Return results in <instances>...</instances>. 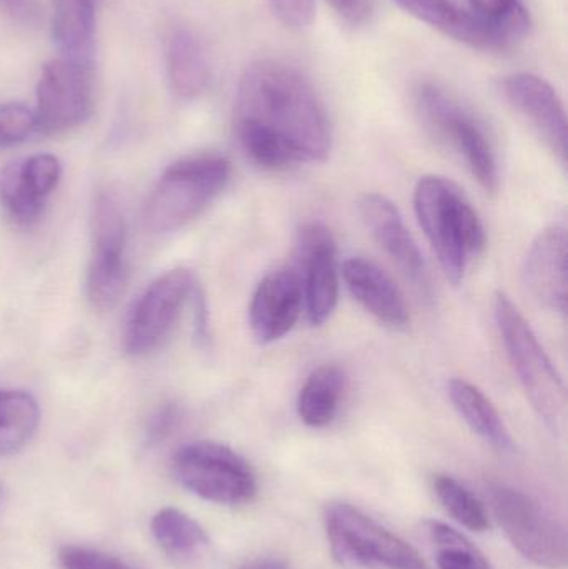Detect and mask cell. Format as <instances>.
Returning <instances> with one entry per match:
<instances>
[{
	"instance_id": "30",
	"label": "cell",
	"mask_w": 568,
	"mask_h": 569,
	"mask_svg": "<svg viewBox=\"0 0 568 569\" xmlns=\"http://www.w3.org/2000/svg\"><path fill=\"white\" fill-rule=\"evenodd\" d=\"M472 12L492 23H530L520 0H469Z\"/></svg>"
},
{
	"instance_id": "17",
	"label": "cell",
	"mask_w": 568,
	"mask_h": 569,
	"mask_svg": "<svg viewBox=\"0 0 568 569\" xmlns=\"http://www.w3.org/2000/svg\"><path fill=\"white\" fill-rule=\"evenodd\" d=\"M524 280L544 307L566 313L567 230L564 227H549L537 236L526 257Z\"/></svg>"
},
{
	"instance_id": "5",
	"label": "cell",
	"mask_w": 568,
	"mask_h": 569,
	"mask_svg": "<svg viewBox=\"0 0 568 569\" xmlns=\"http://www.w3.org/2000/svg\"><path fill=\"white\" fill-rule=\"evenodd\" d=\"M326 533L337 563L349 569H429L419 551L346 501L327 505Z\"/></svg>"
},
{
	"instance_id": "22",
	"label": "cell",
	"mask_w": 568,
	"mask_h": 569,
	"mask_svg": "<svg viewBox=\"0 0 568 569\" xmlns=\"http://www.w3.org/2000/svg\"><path fill=\"white\" fill-rule=\"evenodd\" d=\"M150 530L157 545L179 563H196L210 548L206 530L177 508H162L152 518Z\"/></svg>"
},
{
	"instance_id": "2",
	"label": "cell",
	"mask_w": 568,
	"mask_h": 569,
	"mask_svg": "<svg viewBox=\"0 0 568 569\" xmlns=\"http://www.w3.org/2000/svg\"><path fill=\"white\" fill-rule=\"evenodd\" d=\"M413 207L444 276L459 284L470 257L486 249L482 220L460 187L446 177H422L413 192Z\"/></svg>"
},
{
	"instance_id": "11",
	"label": "cell",
	"mask_w": 568,
	"mask_h": 569,
	"mask_svg": "<svg viewBox=\"0 0 568 569\" xmlns=\"http://www.w3.org/2000/svg\"><path fill=\"white\" fill-rule=\"evenodd\" d=\"M197 284L189 270L163 273L143 291L127 323L123 347L132 357L156 351L172 333Z\"/></svg>"
},
{
	"instance_id": "13",
	"label": "cell",
	"mask_w": 568,
	"mask_h": 569,
	"mask_svg": "<svg viewBox=\"0 0 568 569\" xmlns=\"http://www.w3.org/2000/svg\"><path fill=\"white\" fill-rule=\"evenodd\" d=\"M296 252L303 308L310 325L320 327L332 317L339 301L336 240L322 223H306L297 233Z\"/></svg>"
},
{
	"instance_id": "7",
	"label": "cell",
	"mask_w": 568,
	"mask_h": 569,
	"mask_svg": "<svg viewBox=\"0 0 568 569\" xmlns=\"http://www.w3.org/2000/svg\"><path fill=\"white\" fill-rule=\"evenodd\" d=\"M416 106L427 127L462 157L477 182L487 192H496L499 187L496 152L474 113L442 87L430 82L417 87Z\"/></svg>"
},
{
	"instance_id": "14",
	"label": "cell",
	"mask_w": 568,
	"mask_h": 569,
	"mask_svg": "<svg viewBox=\"0 0 568 569\" xmlns=\"http://www.w3.org/2000/svg\"><path fill=\"white\" fill-rule=\"evenodd\" d=\"M360 217L383 252L399 267L426 300L432 298L429 269L396 203L380 193H367L359 202Z\"/></svg>"
},
{
	"instance_id": "19",
	"label": "cell",
	"mask_w": 568,
	"mask_h": 569,
	"mask_svg": "<svg viewBox=\"0 0 568 569\" xmlns=\"http://www.w3.org/2000/svg\"><path fill=\"white\" fill-rule=\"evenodd\" d=\"M100 2L102 0H53L52 36L62 57L93 63Z\"/></svg>"
},
{
	"instance_id": "36",
	"label": "cell",
	"mask_w": 568,
	"mask_h": 569,
	"mask_svg": "<svg viewBox=\"0 0 568 569\" xmlns=\"http://www.w3.org/2000/svg\"><path fill=\"white\" fill-rule=\"evenodd\" d=\"M3 505H6V488H3L2 481H0V513H2Z\"/></svg>"
},
{
	"instance_id": "21",
	"label": "cell",
	"mask_w": 568,
	"mask_h": 569,
	"mask_svg": "<svg viewBox=\"0 0 568 569\" xmlns=\"http://www.w3.org/2000/svg\"><path fill=\"white\" fill-rule=\"evenodd\" d=\"M449 397L474 433L479 435L486 443L496 450H512V437H510L502 417L480 388L464 378H454L449 383Z\"/></svg>"
},
{
	"instance_id": "12",
	"label": "cell",
	"mask_w": 568,
	"mask_h": 569,
	"mask_svg": "<svg viewBox=\"0 0 568 569\" xmlns=\"http://www.w3.org/2000/svg\"><path fill=\"white\" fill-rule=\"evenodd\" d=\"M400 9L444 36L486 52L512 49L529 36V23H492L454 0H392Z\"/></svg>"
},
{
	"instance_id": "9",
	"label": "cell",
	"mask_w": 568,
	"mask_h": 569,
	"mask_svg": "<svg viewBox=\"0 0 568 569\" xmlns=\"http://www.w3.org/2000/svg\"><path fill=\"white\" fill-rule=\"evenodd\" d=\"M96 102L93 63L50 60L37 83V132L43 136L69 132L89 120Z\"/></svg>"
},
{
	"instance_id": "24",
	"label": "cell",
	"mask_w": 568,
	"mask_h": 569,
	"mask_svg": "<svg viewBox=\"0 0 568 569\" xmlns=\"http://www.w3.org/2000/svg\"><path fill=\"white\" fill-rule=\"evenodd\" d=\"M36 398L26 391L0 388V457L16 453L39 427Z\"/></svg>"
},
{
	"instance_id": "18",
	"label": "cell",
	"mask_w": 568,
	"mask_h": 569,
	"mask_svg": "<svg viewBox=\"0 0 568 569\" xmlns=\"http://www.w3.org/2000/svg\"><path fill=\"white\" fill-rule=\"evenodd\" d=\"M343 280L352 297L370 315L392 328L409 323V308L400 288L370 260L353 257L343 263Z\"/></svg>"
},
{
	"instance_id": "15",
	"label": "cell",
	"mask_w": 568,
	"mask_h": 569,
	"mask_svg": "<svg viewBox=\"0 0 568 569\" xmlns=\"http://www.w3.org/2000/svg\"><path fill=\"white\" fill-rule=\"evenodd\" d=\"M303 310V288L293 267L272 270L257 284L250 301L249 320L253 338L260 345L286 337Z\"/></svg>"
},
{
	"instance_id": "6",
	"label": "cell",
	"mask_w": 568,
	"mask_h": 569,
	"mask_svg": "<svg viewBox=\"0 0 568 569\" xmlns=\"http://www.w3.org/2000/svg\"><path fill=\"white\" fill-rule=\"evenodd\" d=\"M490 507L507 540L530 563L564 569L568 563L566 527L536 498L516 488L490 487Z\"/></svg>"
},
{
	"instance_id": "20",
	"label": "cell",
	"mask_w": 568,
	"mask_h": 569,
	"mask_svg": "<svg viewBox=\"0 0 568 569\" xmlns=\"http://www.w3.org/2000/svg\"><path fill=\"white\" fill-rule=\"evenodd\" d=\"M167 73L173 92L196 99L210 82V63L200 40L189 30H177L167 43Z\"/></svg>"
},
{
	"instance_id": "23",
	"label": "cell",
	"mask_w": 568,
	"mask_h": 569,
	"mask_svg": "<svg viewBox=\"0 0 568 569\" xmlns=\"http://www.w3.org/2000/svg\"><path fill=\"white\" fill-rule=\"evenodd\" d=\"M346 390V373L337 365H322L307 378L297 398V413L310 428L332 423Z\"/></svg>"
},
{
	"instance_id": "26",
	"label": "cell",
	"mask_w": 568,
	"mask_h": 569,
	"mask_svg": "<svg viewBox=\"0 0 568 569\" xmlns=\"http://www.w3.org/2000/svg\"><path fill=\"white\" fill-rule=\"evenodd\" d=\"M426 528L437 550L439 569H492L482 551L460 531L436 520L427 521Z\"/></svg>"
},
{
	"instance_id": "4",
	"label": "cell",
	"mask_w": 568,
	"mask_h": 569,
	"mask_svg": "<svg viewBox=\"0 0 568 569\" xmlns=\"http://www.w3.org/2000/svg\"><path fill=\"white\" fill-rule=\"evenodd\" d=\"M232 166L226 157L200 156L172 163L143 207V226L152 233L182 229L226 189Z\"/></svg>"
},
{
	"instance_id": "29",
	"label": "cell",
	"mask_w": 568,
	"mask_h": 569,
	"mask_svg": "<svg viewBox=\"0 0 568 569\" xmlns=\"http://www.w3.org/2000/svg\"><path fill=\"white\" fill-rule=\"evenodd\" d=\"M62 569H133L112 555L86 547H66L59 551Z\"/></svg>"
},
{
	"instance_id": "28",
	"label": "cell",
	"mask_w": 568,
	"mask_h": 569,
	"mask_svg": "<svg viewBox=\"0 0 568 569\" xmlns=\"http://www.w3.org/2000/svg\"><path fill=\"white\" fill-rule=\"evenodd\" d=\"M37 132L36 113L22 103H0V149L19 146Z\"/></svg>"
},
{
	"instance_id": "35",
	"label": "cell",
	"mask_w": 568,
	"mask_h": 569,
	"mask_svg": "<svg viewBox=\"0 0 568 569\" xmlns=\"http://www.w3.org/2000/svg\"><path fill=\"white\" fill-rule=\"evenodd\" d=\"M240 569H290L289 565L279 558H260V560L250 561Z\"/></svg>"
},
{
	"instance_id": "34",
	"label": "cell",
	"mask_w": 568,
	"mask_h": 569,
	"mask_svg": "<svg viewBox=\"0 0 568 569\" xmlns=\"http://www.w3.org/2000/svg\"><path fill=\"white\" fill-rule=\"evenodd\" d=\"M3 12L23 23H33L39 19V2L37 0H0Z\"/></svg>"
},
{
	"instance_id": "27",
	"label": "cell",
	"mask_w": 568,
	"mask_h": 569,
	"mask_svg": "<svg viewBox=\"0 0 568 569\" xmlns=\"http://www.w3.org/2000/svg\"><path fill=\"white\" fill-rule=\"evenodd\" d=\"M0 206L20 226H29L42 216L46 200L37 196L23 176L20 162L9 163L0 170Z\"/></svg>"
},
{
	"instance_id": "16",
	"label": "cell",
	"mask_w": 568,
	"mask_h": 569,
	"mask_svg": "<svg viewBox=\"0 0 568 569\" xmlns=\"http://www.w3.org/2000/svg\"><path fill=\"white\" fill-rule=\"evenodd\" d=\"M510 106L532 126L554 156L567 163V116L562 100L542 77L520 72L504 80Z\"/></svg>"
},
{
	"instance_id": "25",
	"label": "cell",
	"mask_w": 568,
	"mask_h": 569,
	"mask_svg": "<svg viewBox=\"0 0 568 569\" xmlns=\"http://www.w3.org/2000/svg\"><path fill=\"white\" fill-rule=\"evenodd\" d=\"M432 487L437 500L457 523L476 533L486 531L490 527L486 507L466 485L449 475H436Z\"/></svg>"
},
{
	"instance_id": "31",
	"label": "cell",
	"mask_w": 568,
	"mask_h": 569,
	"mask_svg": "<svg viewBox=\"0 0 568 569\" xmlns=\"http://www.w3.org/2000/svg\"><path fill=\"white\" fill-rule=\"evenodd\" d=\"M277 19L290 29H306L313 22V0H269Z\"/></svg>"
},
{
	"instance_id": "33",
	"label": "cell",
	"mask_w": 568,
	"mask_h": 569,
	"mask_svg": "<svg viewBox=\"0 0 568 569\" xmlns=\"http://www.w3.org/2000/svg\"><path fill=\"white\" fill-rule=\"evenodd\" d=\"M329 3L352 27L363 26L372 16V0H329Z\"/></svg>"
},
{
	"instance_id": "10",
	"label": "cell",
	"mask_w": 568,
	"mask_h": 569,
	"mask_svg": "<svg viewBox=\"0 0 568 569\" xmlns=\"http://www.w3.org/2000/svg\"><path fill=\"white\" fill-rule=\"evenodd\" d=\"M127 226L119 203L100 193L93 206L92 259L87 273V295L100 311L112 310L126 288Z\"/></svg>"
},
{
	"instance_id": "1",
	"label": "cell",
	"mask_w": 568,
	"mask_h": 569,
	"mask_svg": "<svg viewBox=\"0 0 568 569\" xmlns=\"http://www.w3.org/2000/svg\"><path fill=\"white\" fill-rule=\"evenodd\" d=\"M233 126L247 159L263 170L326 162L332 150L319 92L309 77L280 60H259L243 72Z\"/></svg>"
},
{
	"instance_id": "8",
	"label": "cell",
	"mask_w": 568,
	"mask_h": 569,
	"mask_svg": "<svg viewBox=\"0 0 568 569\" xmlns=\"http://www.w3.org/2000/svg\"><path fill=\"white\" fill-rule=\"evenodd\" d=\"M173 473L183 488L210 503L236 507L257 495V477L246 458L216 441H193L177 451Z\"/></svg>"
},
{
	"instance_id": "3",
	"label": "cell",
	"mask_w": 568,
	"mask_h": 569,
	"mask_svg": "<svg viewBox=\"0 0 568 569\" xmlns=\"http://www.w3.org/2000/svg\"><path fill=\"white\" fill-rule=\"evenodd\" d=\"M494 315L507 357L534 411L547 430L559 437L566 425L567 411V391L562 377L529 321L504 291H497L494 297Z\"/></svg>"
},
{
	"instance_id": "32",
	"label": "cell",
	"mask_w": 568,
	"mask_h": 569,
	"mask_svg": "<svg viewBox=\"0 0 568 569\" xmlns=\"http://www.w3.org/2000/svg\"><path fill=\"white\" fill-rule=\"evenodd\" d=\"M180 421V410L173 403L163 405L150 418L147 427V440L150 443H159L166 440L176 430Z\"/></svg>"
}]
</instances>
